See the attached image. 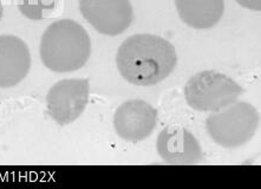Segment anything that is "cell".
Instances as JSON below:
<instances>
[{
	"mask_svg": "<svg viewBox=\"0 0 261 189\" xmlns=\"http://www.w3.org/2000/svg\"><path fill=\"white\" fill-rule=\"evenodd\" d=\"M177 55L170 42L160 36L140 33L126 38L118 47L116 64L126 82L151 87L174 71Z\"/></svg>",
	"mask_w": 261,
	"mask_h": 189,
	"instance_id": "cell-1",
	"label": "cell"
},
{
	"mask_svg": "<svg viewBox=\"0 0 261 189\" xmlns=\"http://www.w3.org/2000/svg\"><path fill=\"white\" fill-rule=\"evenodd\" d=\"M40 58L48 70L71 72L83 68L91 53V40L81 24L61 19L48 25L40 40Z\"/></svg>",
	"mask_w": 261,
	"mask_h": 189,
	"instance_id": "cell-2",
	"label": "cell"
},
{
	"mask_svg": "<svg viewBox=\"0 0 261 189\" xmlns=\"http://www.w3.org/2000/svg\"><path fill=\"white\" fill-rule=\"evenodd\" d=\"M260 125V115L247 102H234L215 111L206 121L212 140L223 148H238L252 140Z\"/></svg>",
	"mask_w": 261,
	"mask_h": 189,
	"instance_id": "cell-3",
	"label": "cell"
},
{
	"mask_svg": "<svg viewBox=\"0 0 261 189\" xmlns=\"http://www.w3.org/2000/svg\"><path fill=\"white\" fill-rule=\"evenodd\" d=\"M242 88L225 73L214 70L194 75L185 87V96L190 108L197 111H215L237 102Z\"/></svg>",
	"mask_w": 261,
	"mask_h": 189,
	"instance_id": "cell-4",
	"label": "cell"
},
{
	"mask_svg": "<svg viewBox=\"0 0 261 189\" xmlns=\"http://www.w3.org/2000/svg\"><path fill=\"white\" fill-rule=\"evenodd\" d=\"M90 84L84 78L62 79L56 83L46 96L47 113L56 123H72L83 114L89 102Z\"/></svg>",
	"mask_w": 261,
	"mask_h": 189,
	"instance_id": "cell-5",
	"label": "cell"
},
{
	"mask_svg": "<svg viewBox=\"0 0 261 189\" xmlns=\"http://www.w3.org/2000/svg\"><path fill=\"white\" fill-rule=\"evenodd\" d=\"M80 10L96 31L106 36H118L134 20L130 0H80Z\"/></svg>",
	"mask_w": 261,
	"mask_h": 189,
	"instance_id": "cell-6",
	"label": "cell"
},
{
	"mask_svg": "<svg viewBox=\"0 0 261 189\" xmlns=\"http://www.w3.org/2000/svg\"><path fill=\"white\" fill-rule=\"evenodd\" d=\"M158 111L148 102L132 99L119 106L114 115V128L117 135L128 142H140L154 131Z\"/></svg>",
	"mask_w": 261,
	"mask_h": 189,
	"instance_id": "cell-7",
	"label": "cell"
},
{
	"mask_svg": "<svg viewBox=\"0 0 261 189\" xmlns=\"http://www.w3.org/2000/svg\"><path fill=\"white\" fill-rule=\"evenodd\" d=\"M160 157L168 165L192 166L202 161L199 141L187 129L169 125L160 132L156 142Z\"/></svg>",
	"mask_w": 261,
	"mask_h": 189,
	"instance_id": "cell-8",
	"label": "cell"
},
{
	"mask_svg": "<svg viewBox=\"0 0 261 189\" xmlns=\"http://www.w3.org/2000/svg\"><path fill=\"white\" fill-rule=\"evenodd\" d=\"M31 68V55L23 39L12 35L0 36V88L16 87Z\"/></svg>",
	"mask_w": 261,
	"mask_h": 189,
	"instance_id": "cell-9",
	"label": "cell"
},
{
	"mask_svg": "<svg viewBox=\"0 0 261 189\" xmlns=\"http://www.w3.org/2000/svg\"><path fill=\"white\" fill-rule=\"evenodd\" d=\"M177 13L190 28L207 30L215 26L225 11V0H175Z\"/></svg>",
	"mask_w": 261,
	"mask_h": 189,
	"instance_id": "cell-10",
	"label": "cell"
},
{
	"mask_svg": "<svg viewBox=\"0 0 261 189\" xmlns=\"http://www.w3.org/2000/svg\"><path fill=\"white\" fill-rule=\"evenodd\" d=\"M57 0H18V9L31 20H42L54 12Z\"/></svg>",
	"mask_w": 261,
	"mask_h": 189,
	"instance_id": "cell-11",
	"label": "cell"
},
{
	"mask_svg": "<svg viewBox=\"0 0 261 189\" xmlns=\"http://www.w3.org/2000/svg\"><path fill=\"white\" fill-rule=\"evenodd\" d=\"M237 3L245 9L258 11V12L261 10V0H237Z\"/></svg>",
	"mask_w": 261,
	"mask_h": 189,
	"instance_id": "cell-12",
	"label": "cell"
},
{
	"mask_svg": "<svg viewBox=\"0 0 261 189\" xmlns=\"http://www.w3.org/2000/svg\"><path fill=\"white\" fill-rule=\"evenodd\" d=\"M2 18H3V5L0 4V20H2Z\"/></svg>",
	"mask_w": 261,
	"mask_h": 189,
	"instance_id": "cell-13",
	"label": "cell"
}]
</instances>
